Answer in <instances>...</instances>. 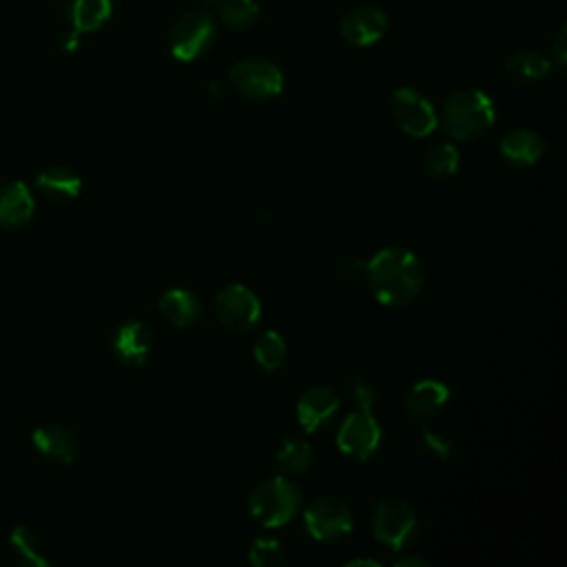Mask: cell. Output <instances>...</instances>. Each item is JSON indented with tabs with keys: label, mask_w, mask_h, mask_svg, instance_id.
I'll use <instances>...</instances> for the list:
<instances>
[{
	"label": "cell",
	"mask_w": 567,
	"mask_h": 567,
	"mask_svg": "<svg viewBox=\"0 0 567 567\" xmlns=\"http://www.w3.org/2000/svg\"><path fill=\"white\" fill-rule=\"evenodd\" d=\"M346 565H348V567H350V565H370V567H377L379 560H372V558H354V560H348Z\"/></svg>",
	"instance_id": "obj_33"
},
{
	"label": "cell",
	"mask_w": 567,
	"mask_h": 567,
	"mask_svg": "<svg viewBox=\"0 0 567 567\" xmlns=\"http://www.w3.org/2000/svg\"><path fill=\"white\" fill-rule=\"evenodd\" d=\"M9 545H11V549L20 556V560L27 563V565H40V567H44V565L49 563V560L42 556V551H40V538H38V534H35L31 527H27V525H18V527L11 529V534H9Z\"/></svg>",
	"instance_id": "obj_24"
},
{
	"label": "cell",
	"mask_w": 567,
	"mask_h": 567,
	"mask_svg": "<svg viewBox=\"0 0 567 567\" xmlns=\"http://www.w3.org/2000/svg\"><path fill=\"white\" fill-rule=\"evenodd\" d=\"M35 184L53 199H75L82 190V179L69 166H49L38 177Z\"/></svg>",
	"instance_id": "obj_20"
},
{
	"label": "cell",
	"mask_w": 567,
	"mask_h": 567,
	"mask_svg": "<svg viewBox=\"0 0 567 567\" xmlns=\"http://www.w3.org/2000/svg\"><path fill=\"white\" fill-rule=\"evenodd\" d=\"M419 436H421V443H423V447H425L427 454H432V456L439 458V461L450 458V454H452V441H450V436H447L445 432H441V430H436V427H430V425H423V427L419 430Z\"/></svg>",
	"instance_id": "obj_28"
},
{
	"label": "cell",
	"mask_w": 567,
	"mask_h": 567,
	"mask_svg": "<svg viewBox=\"0 0 567 567\" xmlns=\"http://www.w3.org/2000/svg\"><path fill=\"white\" fill-rule=\"evenodd\" d=\"M396 565L399 567H412V565H419V567H425L427 565V558H423V556H403V558H399L396 560Z\"/></svg>",
	"instance_id": "obj_32"
},
{
	"label": "cell",
	"mask_w": 567,
	"mask_h": 567,
	"mask_svg": "<svg viewBox=\"0 0 567 567\" xmlns=\"http://www.w3.org/2000/svg\"><path fill=\"white\" fill-rule=\"evenodd\" d=\"M248 558L252 565L257 567H270L284 560V547L279 540L275 538H255L248 551Z\"/></svg>",
	"instance_id": "obj_27"
},
{
	"label": "cell",
	"mask_w": 567,
	"mask_h": 567,
	"mask_svg": "<svg viewBox=\"0 0 567 567\" xmlns=\"http://www.w3.org/2000/svg\"><path fill=\"white\" fill-rule=\"evenodd\" d=\"M35 210L33 195L24 182H11L0 188V226L20 228Z\"/></svg>",
	"instance_id": "obj_15"
},
{
	"label": "cell",
	"mask_w": 567,
	"mask_h": 567,
	"mask_svg": "<svg viewBox=\"0 0 567 567\" xmlns=\"http://www.w3.org/2000/svg\"><path fill=\"white\" fill-rule=\"evenodd\" d=\"M396 124L412 137H425L436 128V111L432 102L416 89L401 86L390 97Z\"/></svg>",
	"instance_id": "obj_10"
},
{
	"label": "cell",
	"mask_w": 567,
	"mask_h": 567,
	"mask_svg": "<svg viewBox=\"0 0 567 567\" xmlns=\"http://www.w3.org/2000/svg\"><path fill=\"white\" fill-rule=\"evenodd\" d=\"M505 69L518 82H538L549 75L551 60L536 49H518L505 58Z\"/></svg>",
	"instance_id": "obj_18"
},
{
	"label": "cell",
	"mask_w": 567,
	"mask_h": 567,
	"mask_svg": "<svg viewBox=\"0 0 567 567\" xmlns=\"http://www.w3.org/2000/svg\"><path fill=\"white\" fill-rule=\"evenodd\" d=\"M213 7L217 9L219 20L235 31L248 29L259 18L257 0H217Z\"/></svg>",
	"instance_id": "obj_23"
},
{
	"label": "cell",
	"mask_w": 567,
	"mask_h": 567,
	"mask_svg": "<svg viewBox=\"0 0 567 567\" xmlns=\"http://www.w3.org/2000/svg\"><path fill=\"white\" fill-rule=\"evenodd\" d=\"M275 461L284 474H303L312 463V447L301 439H284Z\"/></svg>",
	"instance_id": "obj_22"
},
{
	"label": "cell",
	"mask_w": 567,
	"mask_h": 567,
	"mask_svg": "<svg viewBox=\"0 0 567 567\" xmlns=\"http://www.w3.org/2000/svg\"><path fill=\"white\" fill-rule=\"evenodd\" d=\"M233 86L250 100H270L281 93L284 75L279 66L261 58H246L230 69Z\"/></svg>",
	"instance_id": "obj_7"
},
{
	"label": "cell",
	"mask_w": 567,
	"mask_h": 567,
	"mask_svg": "<svg viewBox=\"0 0 567 567\" xmlns=\"http://www.w3.org/2000/svg\"><path fill=\"white\" fill-rule=\"evenodd\" d=\"M215 312L219 323L228 332H248L255 328L261 315V303L252 290H248L241 284H228L217 292L215 299Z\"/></svg>",
	"instance_id": "obj_6"
},
{
	"label": "cell",
	"mask_w": 567,
	"mask_h": 567,
	"mask_svg": "<svg viewBox=\"0 0 567 567\" xmlns=\"http://www.w3.org/2000/svg\"><path fill=\"white\" fill-rule=\"evenodd\" d=\"M494 104L478 89L454 91L443 104V126L454 140L483 135L494 122Z\"/></svg>",
	"instance_id": "obj_2"
},
{
	"label": "cell",
	"mask_w": 567,
	"mask_h": 567,
	"mask_svg": "<svg viewBox=\"0 0 567 567\" xmlns=\"http://www.w3.org/2000/svg\"><path fill=\"white\" fill-rule=\"evenodd\" d=\"M250 514L264 525V527H279L288 523L301 507V489L284 478L275 476L264 483H259L250 498H248Z\"/></svg>",
	"instance_id": "obj_3"
},
{
	"label": "cell",
	"mask_w": 567,
	"mask_h": 567,
	"mask_svg": "<svg viewBox=\"0 0 567 567\" xmlns=\"http://www.w3.org/2000/svg\"><path fill=\"white\" fill-rule=\"evenodd\" d=\"M388 31V16L379 7H359L348 11L339 22V33L348 44L370 47Z\"/></svg>",
	"instance_id": "obj_11"
},
{
	"label": "cell",
	"mask_w": 567,
	"mask_h": 567,
	"mask_svg": "<svg viewBox=\"0 0 567 567\" xmlns=\"http://www.w3.org/2000/svg\"><path fill=\"white\" fill-rule=\"evenodd\" d=\"M153 348V332L140 319H128L113 334V350L124 363H144Z\"/></svg>",
	"instance_id": "obj_13"
},
{
	"label": "cell",
	"mask_w": 567,
	"mask_h": 567,
	"mask_svg": "<svg viewBox=\"0 0 567 567\" xmlns=\"http://www.w3.org/2000/svg\"><path fill=\"white\" fill-rule=\"evenodd\" d=\"M348 394L359 408H372L374 405V390L370 383H365L363 377L348 379Z\"/></svg>",
	"instance_id": "obj_29"
},
{
	"label": "cell",
	"mask_w": 567,
	"mask_h": 567,
	"mask_svg": "<svg viewBox=\"0 0 567 567\" xmlns=\"http://www.w3.org/2000/svg\"><path fill=\"white\" fill-rule=\"evenodd\" d=\"M31 441L47 458L62 463V465L73 463L75 452H78L75 434L60 423H47V425L35 427L31 434Z\"/></svg>",
	"instance_id": "obj_14"
},
{
	"label": "cell",
	"mask_w": 567,
	"mask_h": 567,
	"mask_svg": "<svg viewBox=\"0 0 567 567\" xmlns=\"http://www.w3.org/2000/svg\"><path fill=\"white\" fill-rule=\"evenodd\" d=\"M501 153L516 166H532L545 153V142L532 128H514L501 140Z\"/></svg>",
	"instance_id": "obj_16"
},
{
	"label": "cell",
	"mask_w": 567,
	"mask_h": 567,
	"mask_svg": "<svg viewBox=\"0 0 567 567\" xmlns=\"http://www.w3.org/2000/svg\"><path fill=\"white\" fill-rule=\"evenodd\" d=\"M159 312L177 328L190 326L199 317V299L184 288H171L159 299Z\"/></svg>",
	"instance_id": "obj_19"
},
{
	"label": "cell",
	"mask_w": 567,
	"mask_h": 567,
	"mask_svg": "<svg viewBox=\"0 0 567 567\" xmlns=\"http://www.w3.org/2000/svg\"><path fill=\"white\" fill-rule=\"evenodd\" d=\"M423 166L436 179L452 177L458 171V151H456V146L447 144V142L432 146L423 157Z\"/></svg>",
	"instance_id": "obj_25"
},
{
	"label": "cell",
	"mask_w": 567,
	"mask_h": 567,
	"mask_svg": "<svg viewBox=\"0 0 567 567\" xmlns=\"http://www.w3.org/2000/svg\"><path fill=\"white\" fill-rule=\"evenodd\" d=\"M339 410V394L330 385H315L297 401V419L306 432L323 427Z\"/></svg>",
	"instance_id": "obj_12"
},
{
	"label": "cell",
	"mask_w": 567,
	"mask_h": 567,
	"mask_svg": "<svg viewBox=\"0 0 567 567\" xmlns=\"http://www.w3.org/2000/svg\"><path fill=\"white\" fill-rule=\"evenodd\" d=\"M565 60H567V29L560 27L556 42H554V62L560 71L565 69Z\"/></svg>",
	"instance_id": "obj_30"
},
{
	"label": "cell",
	"mask_w": 567,
	"mask_h": 567,
	"mask_svg": "<svg viewBox=\"0 0 567 567\" xmlns=\"http://www.w3.org/2000/svg\"><path fill=\"white\" fill-rule=\"evenodd\" d=\"M252 352H255L257 363H259L264 370L272 372V370H277V368L284 363V359H286V343H284V339L279 337V332L266 330V332H261L259 339L255 341Z\"/></svg>",
	"instance_id": "obj_26"
},
{
	"label": "cell",
	"mask_w": 567,
	"mask_h": 567,
	"mask_svg": "<svg viewBox=\"0 0 567 567\" xmlns=\"http://www.w3.org/2000/svg\"><path fill=\"white\" fill-rule=\"evenodd\" d=\"M215 40V20L208 11H186L182 13L168 31V49L173 58L190 62L199 58Z\"/></svg>",
	"instance_id": "obj_4"
},
{
	"label": "cell",
	"mask_w": 567,
	"mask_h": 567,
	"mask_svg": "<svg viewBox=\"0 0 567 567\" xmlns=\"http://www.w3.org/2000/svg\"><path fill=\"white\" fill-rule=\"evenodd\" d=\"M447 394L450 392L445 383L436 379H421L410 388L405 396V410L416 419H427L445 405Z\"/></svg>",
	"instance_id": "obj_17"
},
{
	"label": "cell",
	"mask_w": 567,
	"mask_h": 567,
	"mask_svg": "<svg viewBox=\"0 0 567 567\" xmlns=\"http://www.w3.org/2000/svg\"><path fill=\"white\" fill-rule=\"evenodd\" d=\"M365 275L374 297L385 306H405L423 288V266L414 252L388 246L381 248L368 264Z\"/></svg>",
	"instance_id": "obj_1"
},
{
	"label": "cell",
	"mask_w": 567,
	"mask_h": 567,
	"mask_svg": "<svg viewBox=\"0 0 567 567\" xmlns=\"http://www.w3.org/2000/svg\"><path fill=\"white\" fill-rule=\"evenodd\" d=\"M372 532L374 538L392 549H403L416 538L419 518L401 498H383L379 501L374 516H372Z\"/></svg>",
	"instance_id": "obj_5"
},
{
	"label": "cell",
	"mask_w": 567,
	"mask_h": 567,
	"mask_svg": "<svg viewBox=\"0 0 567 567\" xmlns=\"http://www.w3.org/2000/svg\"><path fill=\"white\" fill-rule=\"evenodd\" d=\"M339 272L346 277V279H352V277H359L365 272V264L359 259V257H346L341 264H339Z\"/></svg>",
	"instance_id": "obj_31"
},
{
	"label": "cell",
	"mask_w": 567,
	"mask_h": 567,
	"mask_svg": "<svg viewBox=\"0 0 567 567\" xmlns=\"http://www.w3.org/2000/svg\"><path fill=\"white\" fill-rule=\"evenodd\" d=\"M111 0H71L69 20L75 33H89L100 29L111 18Z\"/></svg>",
	"instance_id": "obj_21"
},
{
	"label": "cell",
	"mask_w": 567,
	"mask_h": 567,
	"mask_svg": "<svg viewBox=\"0 0 567 567\" xmlns=\"http://www.w3.org/2000/svg\"><path fill=\"white\" fill-rule=\"evenodd\" d=\"M381 443V425L372 416L370 408H359L352 412L337 432V445L346 456L357 461H368Z\"/></svg>",
	"instance_id": "obj_9"
},
{
	"label": "cell",
	"mask_w": 567,
	"mask_h": 567,
	"mask_svg": "<svg viewBox=\"0 0 567 567\" xmlns=\"http://www.w3.org/2000/svg\"><path fill=\"white\" fill-rule=\"evenodd\" d=\"M306 527L317 540H334L352 529V512L346 501L332 494L317 496L303 512Z\"/></svg>",
	"instance_id": "obj_8"
}]
</instances>
